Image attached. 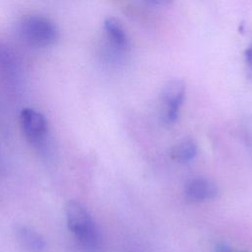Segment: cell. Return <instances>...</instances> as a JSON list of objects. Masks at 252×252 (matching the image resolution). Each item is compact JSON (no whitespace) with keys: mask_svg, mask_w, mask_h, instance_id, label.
<instances>
[{"mask_svg":"<svg viewBox=\"0 0 252 252\" xmlns=\"http://www.w3.org/2000/svg\"><path fill=\"white\" fill-rule=\"evenodd\" d=\"M19 71V62L14 50L0 39V75L13 78Z\"/></svg>","mask_w":252,"mask_h":252,"instance_id":"cell-8","label":"cell"},{"mask_svg":"<svg viewBox=\"0 0 252 252\" xmlns=\"http://www.w3.org/2000/svg\"><path fill=\"white\" fill-rule=\"evenodd\" d=\"M16 237L19 242L30 252H42L45 249V241L40 234L26 225L15 226Z\"/></svg>","mask_w":252,"mask_h":252,"instance_id":"cell-7","label":"cell"},{"mask_svg":"<svg viewBox=\"0 0 252 252\" xmlns=\"http://www.w3.org/2000/svg\"><path fill=\"white\" fill-rule=\"evenodd\" d=\"M197 144L191 138H184L177 143L171 150V157L173 159L180 162H188L192 160L197 155Z\"/></svg>","mask_w":252,"mask_h":252,"instance_id":"cell-9","label":"cell"},{"mask_svg":"<svg viewBox=\"0 0 252 252\" xmlns=\"http://www.w3.org/2000/svg\"><path fill=\"white\" fill-rule=\"evenodd\" d=\"M21 126L25 136L33 144L39 143L47 131V123L45 117L32 108H25L20 115Z\"/></svg>","mask_w":252,"mask_h":252,"instance_id":"cell-4","label":"cell"},{"mask_svg":"<svg viewBox=\"0 0 252 252\" xmlns=\"http://www.w3.org/2000/svg\"><path fill=\"white\" fill-rule=\"evenodd\" d=\"M18 29L25 42L33 47L51 46L59 37L56 25L50 19L41 15L32 14L23 17Z\"/></svg>","mask_w":252,"mask_h":252,"instance_id":"cell-2","label":"cell"},{"mask_svg":"<svg viewBox=\"0 0 252 252\" xmlns=\"http://www.w3.org/2000/svg\"><path fill=\"white\" fill-rule=\"evenodd\" d=\"M146 1L154 6H167L172 2V0H146Z\"/></svg>","mask_w":252,"mask_h":252,"instance_id":"cell-11","label":"cell"},{"mask_svg":"<svg viewBox=\"0 0 252 252\" xmlns=\"http://www.w3.org/2000/svg\"><path fill=\"white\" fill-rule=\"evenodd\" d=\"M103 29L111 47L124 51L128 47V37L125 30L120 22L115 18H107L104 20Z\"/></svg>","mask_w":252,"mask_h":252,"instance_id":"cell-6","label":"cell"},{"mask_svg":"<svg viewBox=\"0 0 252 252\" xmlns=\"http://www.w3.org/2000/svg\"><path fill=\"white\" fill-rule=\"evenodd\" d=\"M184 193L190 201L203 202L214 199L218 195V187L210 179L193 177L186 182Z\"/></svg>","mask_w":252,"mask_h":252,"instance_id":"cell-5","label":"cell"},{"mask_svg":"<svg viewBox=\"0 0 252 252\" xmlns=\"http://www.w3.org/2000/svg\"><path fill=\"white\" fill-rule=\"evenodd\" d=\"M215 252H234L229 246H227L226 244H223V243H220V244H218L216 249H215Z\"/></svg>","mask_w":252,"mask_h":252,"instance_id":"cell-12","label":"cell"},{"mask_svg":"<svg viewBox=\"0 0 252 252\" xmlns=\"http://www.w3.org/2000/svg\"><path fill=\"white\" fill-rule=\"evenodd\" d=\"M64 210L68 227L76 239L84 248L94 250L99 243V234L88 211L76 201L67 202Z\"/></svg>","mask_w":252,"mask_h":252,"instance_id":"cell-1","label":"cell"},{"mask_svg":"<svg viewBox=\"0 0 252 252\" xmlns=\"http://www.w3.org/2000/svg\"><path fill=\"white\" fill-rule=\"evenodd\" d=\"M244 55H245L246 63L248 64L249 68L252 70V43L246 48Z\"/></svg>","mask_w":252,"mask_h":252,"instance_id":"cell-10","label":"cell"},{"mask_svg":"<svg viewBox=\"0 0 252 252\" xmlns=\"http://www.w3.org/2000/svg\"><path fill=\"white\" fill-rule=\"evenodd\" d=\"M186 87L182 80L173 79L165 84L160 94V117L163 123L172 124L178 117L185 97Z\"/></svg>","mask_w":252,"mask_h":252,"instance_id":"cell-3","label":"cell"}]
</instances>
